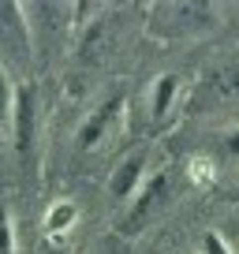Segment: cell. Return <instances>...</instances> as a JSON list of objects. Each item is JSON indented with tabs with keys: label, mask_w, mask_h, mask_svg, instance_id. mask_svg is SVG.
Masks as SVG:
<instances>
[{
	"label": "cell",
	"mask_w": 239,
	"mask_h": 254,
	"mask_svg": "<svg viewBox=\"0 0 239 254\" xmlns=\"http://www.w3.org/2000/svg\"><path fill=\"white\" fill-rule=\"evenodd\" d=\"M168 194V172H153L150 180L138 187V198L131 202V209L123 213V221H120V236H138V232L146 228V221H150V213L165 202Z\"/></svg>",
	"instance_id": "obj_4"
},
{
	"label": "cell",
	"mask_w": 239,
	"mask_h": 254,
	"mask_svg": "<svg viewBox=\"0 0 239 254\" xmlns=\"http://www.w3.org/2000/svg\"><path fill=\"white\" fill-rule=\"evenodd\" d=\"M120 109H123V94H112V97H105V101L82 120V127H79V150H94V146L101 142L105 131L112 127V120L120 116Z\"/></svg>",
	"instance_id": "obj_5"
},
{
	"label": "cell",
	"mask_w": 239,
	"mask_h": 254,
	"mask_svg": "<svg viewBox=\"0 0 239 254\" xmlns=\"http://www.w3.org/2000/svg\"><path fill=\"white\" fill-rule=\"evenodd\" d=\"M34 131H38V90H34V82H23V86H15V97H11V142L23 161H30Z\"/></svg>",
	"instance_id": "obj_3"
},
{
	"label": "cell",
	"mask_w": 239,
	"mask_h": 254,
	"mask_svg": "<svg viewBox=\"0 0 239 254\" xmlns=\"http://www.w3.org/2000/svg\"><path fill=\"white\" fill-rule=\"evenodd\" d=\"M228 198H232V202H239V187H236V190H232V194H228Z\"/></svg>",
	"instance_id": "obj_15"
},
{
	"label": "cell",
	"mask_w": 239,
	"mask_h": 254,
	"mask_svg": "<svg viewBox=\"0 0 239 254\" xmlns=\"http://www.w3.org/2000/svg\"><path fill=\"white\" fill-rule=\"evenodd\" d=\"M213 94H224V97H239V71H224V75H213L209 79Z\"/></svg>",
	"instance_id": "obj_10"
},
{
	"label": "cell",
	"mask_w": 239,
	"mask_h": 254,
	"mask_svg": "<svg viewBox=\"0 0 239 254\" xmlns=\"http://www.w3.org/2000/svg\"><path fill=\"white\" fill-rule=\"evenodd\" d=\"M142 168H146V150H135L127 161H120V168L109 180L112 198H131V190H135L138 180H142Z\"/></svg>",
	"instance_id": "obj_6"
},
{
	"label": "cell",
	"mask_w": 239,
	"mask_h": 254,
	"mask_svg": "<svg viewBox=\"0 0 239 254\" xmlns=\"http://www.w3.org/2000/svg\"><path fill=\"white\" fill-rule=\"evenodd\" d=\"M176 90H179V79H176V75H161V79H157V86H153V94H150V112H153V120H165V116H168Z\"/></svg>",
	"instance_id": "obj_8"
},
{
	"label": "cell",
	"mask_w": 239,
	"mask_h": 254,
	"mask_svg": "<svg viewBox=\"0 0 239 254\" xmlns=\"http://www.w3.org/2000/svg\"><path fill=\"white\" fill-rule=\"evenodd\" d=\"M11 97H15V90H11L8 67L0 64V120H4V116H11Z\"/></svg>",
	"instance_id": "obj_11"
},
{
	"label": "cell",
	"mask_w": 239,
	"mask_h": 254,
	"mask_svg": "<svg viewBox=\"0 0 239 254\" xmlns=\"http://www.w3.org/2000/svg\"><path fill=\"white\" fill-rule=\"evenodd\" d=\"M75 221H79V206H75V202H67V198L53 202V206H49V213H45V236H49V239L64 236Z\"/></svg>",
	"instance_id": "obj_7"
},
{
	"label": "cell",
	"mask_w": 239,
	"mask_h": 254,
	"mask_svg": "<svg viewBox=\"0 0 239 254\" xmlns=\"http://www.w3.org/2000/svg\"><path fill=\"white\" fill-rule=\"evenodd\" d=\"M224 150H228L232 157H239V127H236V131H228V135H224Z\"/></svg>",
	"instance_id": "obj_13"
},
{
	"label": "cell",
	"mask_w": 239,
	"mask_h": 254,
	"mask_svg": "<svg viewBox=\"0 0 239 254\" xmlns=\"http://www.w3.org/2000/svg\"><path fill=\"white\" fill-rule=\"evenodd\" d=\"M30 23L23 19V8L4 0L0 4V64H26L30 60Z\"/></svg>",
	"instance_id": "obj_2"
},
{
	"label": "cell",
	"mask_w": 239,
	"mask_h": 254,
	"mask_svg": "<svg viewBox=\"0 0 239 254\" xmlns=\"http://www.w3.org/2000/svg\"><path fill=\"white\" fill-rule=\"evenodd\" d=\"M41 254H67V247L56 243V239H45V243H41Z\"/></svg>",
	"instance_id": "obj_14"
},
{
	"label": "cell",
	"mask_w": 239,
	"mask_h": 254,
	"mask_svg": "<svg viewBox=\"0 0 239 254\" xmlns=\"http://www.w3.org/2000/svg\"><path fill=\"white\" fill-rule=\"evenodd\" d=\"M161 15H172V19H157L150 15V30L157 38H183V34H198V30H209L217 23V11L209 4H157Z\"/></svg>",
	"instance_id": "obj_1"
},
{
	"label": "cell",
	"mask_w": 239,
	"mask_h": 254,
	"mask_svg": "<svg viewBox=\"0 0 239 254\" xmlns=\"http://www.w3.org/2000/svg\"><path fill=\"white\" fill-rule=\"evenodd\" d=\"M202 251H206V254H232L217 232H206V236H202Z\"/></svg>",
	"instance_id": "obj_12"
},
{
	"label": "cell",
	"mask_w": 239,
	"mask_h": 254,
	"mask_svg": "<svg viewBox=\"0 0 239 254\" xmlns=\"http://www.w3.org/2000/svg\"><path fill=\"white\" fill-rule=\"evenodd\" d=\"M0 254H15V232H11V213L0 202Z\"/></svg>",
	"instance_id": "obj_9"
}]
</instances>
